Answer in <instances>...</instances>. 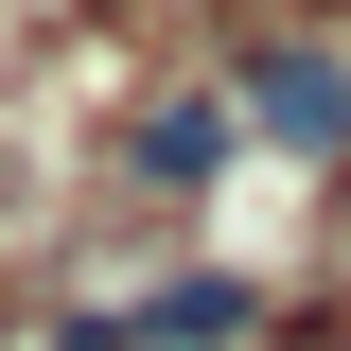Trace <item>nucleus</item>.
<instances>
[{
    "label": "nucleus",
    "instance_id": "obj_2",
    "mask_svg": "<svg viewBox=\"0 0 351 351\" xmlns=\"http://www.w3.org/2000/svg\"><path fill=\"white\" fill-rule=\"evenodd\" d=\"M211 158H228V123H211V106H176V123L141 141V176H211Z\"/></svg>",
    "mask_w": 351,
    "mask_h": 351
},
{
    "label": "nucleus",
    "instance_id": "obj_1",
    "mask_svg": "<svg viewBox=\"0 0 351 351\" xmlns=\"http://www.w3.org/2000/svg\"><path fill=\"white\" fill-rule=\"evenodd\" d=\"M246 123L263 141H351V53L334 36H263L246 53Z\"/></svg>",
    "mask_w": 351,
    "mask_h": 351
}]
</instances>
